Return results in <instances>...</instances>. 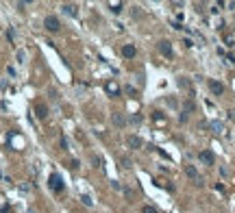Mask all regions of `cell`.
<instances>
[{"mask_svg":"<svg viewBox=\"0 0 235 213\" xmlns=\"http://www.w3.org/2000/svg\"><path fill=\"white\" fill-rule=\"evenodd\" d=\"M44 26H46V29H48V31H59L61 29V22H59V17L57 15H46V20H44Z\"/></svg>","mask_w":235,"mask_h":213,"instance_id":"6da1fadb","label":"cell"},{"mask_svg":"<svg viewBox=\"0 0 235 213\" xmlns=\"http://www.w3.org/2000/svg\"><path fill=\"white\" fill-rule=\"evenodd\" d=\"M48 183H50V189H52L54 193H61V191H63V181H61L59 174H50Z\"/></svg>","mask_w":235,"mask_h":213,"instance_id":"7a4b0ae2","label":"cell"},{"mask_svg":"<svg viewBox=\"0 0 235 213\" xmlns=\"http://www.w3.org/2000/svg\"><path fill=\"white\" fill-rule=\"evenodd\" d=\"M159 52H161L163 57H172V44L168 39H161L159 41Z\"/></svg>","mask_w":235,"mask_h":213,"instance_id":"3957f363","label":"cell"},{"mask_svg":"<svg viewBox=\"0 0 235 213\" xmlns=\"http://www.w3.org/2000/svg\"><path fill=\"white\" fill-rule=\"evenodd\" d=\"M209 89H211L213 96H222L224 94V85H222L220 81H209Z\"/></svg>","mask_w":235,"mask_h":213,"instance_id":"277c9868","label":"cell"},{"mask_svg":"<svg viewBox=\"0 0 235 213\" xmlns=\"http://www.w3.org/2000/svg\"><path fill=\"white\" fill-rule=\"evenodd\" d=\"M135 54H137V50H135V46H133V44H124V46H122V57L133 59Z\"/></svg>","mask_w":235,"mask_h":213,"instance_id":"5b68a950","label":"cell"},{"mask_svg":"<svg viewBox=\"0 0 235 213\" xmlns=\"http://www.w3.org/2000/svg\"><path fill=\"white\" fill-rule=\"evenodd\" d=\"M198 157H200V161H203V163H207V165H213V161H215V157H213V152H211V150H203Z\"/></svg>","mask_w":235,"mask_h":213,"instance_id":"8992f818","label":"cell"},{"mask_svg":"<svg viewBox=\"0 0 235 213\" xmlns=\"http://www.w3.org/2000/svg\"><path fill=\"white\" fill-rule=\"evenodd\" d=\"M185 174H187L190 178H194V181L198 183V185L203 183V181H200V176H198V172H196V168H192V165H187V168H185Z\"/></svg>","mask_w":235,"mask_h":213,"instance_id":"52a82bcc","label":"cell"},{"mask_svg":"<svg viewBox=\"0 0 235 213\" xmlns=\"http://www.w3.org/2000/svg\"><path fill=\"white\" fill-rule=\"evenodd\" d=\"M126 144H128L131 148H135V150H137V148H142V139H139V137H135V135H128V137H126Z\"/></svg>","mask_w":235,"mask_h":213,"instance_id":"ba28073f","label":"cell"},{"mask_svg":"<svg viewBox=\"0 0 235 213\" xmlns=\"http://www.w3.org/2000/svg\"><path fill=\"white\" fill-rule=\"evenodd\" d=\"M35 113H37V117H39V120H46V117H48V109H46V105H37L35 107Z\"/></svg>","mask_w":235,"mask_h":213,"instance_id":"9c48e42d","label":"cell"},{"mask_svg":"<svg viewBox=\"0 0 235 213\" xmlns=\"http://www.w3.org/2000/svg\"><path fill=\"white\" fill-rule=\"evenodd\" d=\"M111 122H113L116 126H120V128H124V126H126V120H124V115H122V113H113Z\"/></svg>","mask_w":235,"mask_h":213,"instance_id":"30bf717a","label":"cell"},{"mask_svg":"<svg viewBox=\"0 0 235 213\" xmlns=\"http://www.w3.org/2000/svg\"><path fill=\"white\" fill-rule=\"evenodd\" d=\"M105 89L109 91V94H113V96H118V94H120V87L116 85L113 81H107V85H105Z\"/></svg>","mask_w":235,"mask_h":213,"instance_id":"8fae6325","label":"cell"},{"mask_svg":"<svg viewBox=\"0 0 235 213\" xmlns=\"http://www.w3.org/2000/svg\"><path fill=\"white\" fill-rule=\"evenodd\" d=\"M63 11L70 13V15H76V7H74V5H63Z\"/></svg>","mask_w":235,"mask_h":213,"instance_id":"7c38bea8","label":"cell"},{"mask_svg":"<svg viewBox=\"0 0 235 213\" xmlns=\"http://www.w3.org/2000/svg\"><path fill=\"white\" fill-rule=\"evenodd\" d=\"M109 7H111V11H113V13H120L122 11V2H111Z\"/></svg>","mask_w":235,"mask_h":213,"instance_id":"4fadbf2b","label":"cell"},{"mask_svg":"<svg viewBox=\"0 0 235 213\" xmlns=\"http://www.w3.org/2000/svg\"><path fill=\"white\" fill-rule=\"evenodd\" d=\"M211 128H213V133H222V124H220V122H213Z\"/></svg>","mask_w":235,"mask_h":213,"instance_id":"5bb4252c","label":"cell"},{"mask_svg":"<svg viewBox=\"0 0 235 213\" xmlns=\"http://www.w3.org/2000/svg\"><path fill=\"white\" fill-rule=\"evenodd\" d=\"M142 213H157V209H155V207H150V205H146V207L142 209Z\"/></svg>","mask_w":235,"mask_h":213,"instance_id":"9a60e30c","label":"cell"},{"mask_svg":"<svg viewBox=\"0 0 235 213\" xmlns=\"http://www.w3.org/2000/svg\"><path fill=\"white\" fill-rule=\"evenodd\" d=\"M81 200H83V202H85V205H87V207H91V205H94V202H91V198H89V196H83Z\"/></svg>","mask_w":235,"mask_h":213,"instance_id":"2e32d148","label":"cell"},{"mask_svg":"<svg viewBox=\"0 0 235 213\" xmlns=\"http://www.w3.org/2000/svg\"><path fill=\"white\" fill-rule=\"evenodd\" d=\"M91 163H94V165H96V168H100V163H102V161L98 159V157H91Z\"/></svg>","mask_w":235,"mask_h":213,"instance_id":"e0dca14e","label":"cell"},{"mask_svg":"<svg viewBox=\"0 0 235 213\" xmlns=\"http://www.w3.org/2000/svg\"><path fill=\"white\" fill-rule=\"evenodd\" d=\"M122 163H124V168H131V159L128 157H122Z\"/></svg>","mask_w":235,"mask_h":213,"instance_id":"ac0fdd59","label":"cell"},{"mask_svg":"<svg viewBox=\"0 0 235 213\" xmlns=\"http://www.w3.org/2000/svg\"><path fill=\"white\" fill-rule=\"evenodd\" d=\"M185 109L187 111H194V102H185Z\"/></svg>","mask_w":235,"mask_h":213,"instance_id":"d6986e66","label":"cell"}]
</instances>
